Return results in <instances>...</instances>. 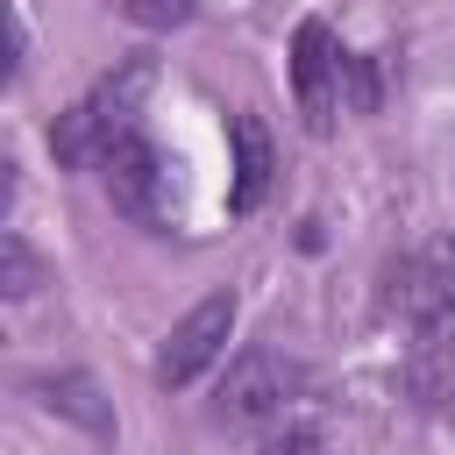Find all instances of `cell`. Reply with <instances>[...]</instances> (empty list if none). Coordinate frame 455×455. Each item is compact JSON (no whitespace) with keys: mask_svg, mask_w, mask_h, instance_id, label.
I'll list each match as a JSON object with an SVG mask.
<instances>
[{"mask_svg":"<svg viewBox=\"0 0 455 455\" xmlns=\"http://www.w3.org/2000/svg\"><path fill=\"white\" fill-rule=\"evenodd\" d=\"M149 85H156V64H149V57H121V64H114L71 114H57V128H50L57 164H71V171H100V156H107L121 135L142 128V100H149Z\"/></svg>","mask_w":455,"mask_h":455,"instance_id":"6da1fadb","label":"cell"},{"mask_svg":"<svg viewBox=\"0 0 455 455\" xmlns=\"http://www.w3.org/2000/svg\"><path fill=\"white\" fill-rule=\"evenodd\" d=\"M341 71H348V57H341L334 28H327V21H299V36H291V100H299V114H306V128H313V135H327V128H334Z\"/></svg>","mask_w":455,"mask_h":455,"instance_id":"5b68a950","label":"cell"},{"mask_svg":"<svg viewBox=\"0 0 455 455\" xmlns=\"http://www.w3.org/2000/svg\"><path fill=\"white\" fill-rule=\"evenodd\" d=\"M391 313H405L412 327H455V235L412 249L398 270H391V291H384Z\"/></svg>","mask_w":455,"mask_h":455,"instance_id":"277c9868","label":"cell"},{"mask_svg":"<svg viewBox=\"0 0 455 455\" xmlns=\"http://www.w3.org/2000/svg\"><path fill=\"white\" fill-rule=\"evenodd\" d=\"M114 14H128L135 28H185L192 0H114Z\"/></svg>","mask_w":455,"mask_h":455,"instance_id":"8fae6325","label":"cell"},{"mask_svg":"<svg viewBox=\"0 0 455 455\" xmlns=\"http://www.w3.org/2000/svg\"><path fill=\"white\" fill-rule=\"evenodd\" d=\"M228 142H235V185H228V213H249L263 192H270V128L256 114H235L228 121Z\"/></svg>","mask_w":455,"mask_h":455,"instance_id":"ba28073f","label":"cell"},{"mask_svg":"<svg viewBox=\"0 0 455 455\" xmlns=\"http://www.w3.org/2000/svg\"><path fill=\"white\" fill-rule=\"evenodd\" d=\"M263 455H320V434H306V427H291V434H277Z\"/></svg>","mask_w":455,"mask_h":455,"instance_id":"4fadbf2b","label":"cell"},{"mask_svg":"<svg viewBox=\"0 0 455 455\" xmlns=\"http://www.w3.org/2000/svg\"><path fill=\"white\" fill-rule=\"evenodd\" d=\"M21 71V21H14V7L0 0V78H14Z\"/></svg>","mask_w":455,"mask_h":455,"instance_id":"7c38bea8","label":"cell"},{"mask_svg":"<svg viewBox=\"0 0 455 455\" xmlns=\"http://www.w3.org/2000/svg\"><path fill=\"white\" fill-rule=\"evenodd\" d=\"M228 334H235V299H228V291L199 299V306L164 334V348H156V384H164V391H185L192 377H206V370L228 355Z\"/></svg>","mask_w":455,"mask_h":455,"instance_id":"3957f363","label":"cell"},{"mask_svg":"<svg viewBox=\"0 0 455 455\" xmlns=\"http://www.w3.org/2000/svg\"><path fill=\"white\" fill-rule=\"evenodd\" d=\"M405 384H412V398L427 412H448L455 405V327H412Z\"/></svg>","mask_w":455,"mask_h":455,"instance_id":"52a82bcc","label":"cell"},{"mask_svg":"<svg viewBox=\"0 0 455 455\" xmlns=\"http://www.w3.org/2000/svg\"><path fill=\"white\" fill-rule=\"evenodd\" d=\"M100 171H107V192H114V206L128 213V220H142V228H156L164 220V156H156V142L135 128V135H121L107 156H100Z\"/></svg>","mask_w":455,"mask_h":455,"instance_id":"8992f818","label":"cell"},{"mask_svg":"<svg viewBox=\"0 0 455 455\" xmlns=\"http://www.w3.org/2000/svg\"><path fill=\"white\" fill-rule=\"evenodd\" d=\"M14 192H21V178H14V164L0 156V228H7V213H14Z\"/></svg>","mask_w":455,"mask_h":455,"instance_id":"5bb4252c","label":"cell"},{"mask_svg":"<svg viewBox=\"0 0 455 455\" xmlns=\"http://www.w3.org/2000/svg\"><path fill=\"white\" fill-rule=\"evenodd\" d=\"M43 391V405H57V412H71L85 434H114V412L100 405V384L85 377V370H64V377H43L36 384Z\"/></svg>","mask_w":455,"mask_h":455,"instance_id":"9c48e42d","label":"cell"},{"mask_svg":"<svg viewBox=\"0 0 455 455\" xmlns=\"http://www.w3.org/2000/svg\"><path fill=\"white\" fill-rule=\"evenodd\" d=\"M299 391H306V363L284 355V348H270V341H249V348L228 363V377H220L213 419H220V427H270V419H284V405H291Z\"/></svg>","mask_w":455,"mask_h":455,"instance_id":"7a4b0ae2","label":"cell"},{"mask_svg":"<svg viewBox=\"0 0 455 455\" xmlns=\"http://www.w3.org/2000/svg\"><path fill=\"white\" fill-rule=\"evenodd\" d=\"M43 284H50L43 256H36L21 235H7V228H0V299H36Z\"/></svg>","mask_w":455,"mask_h":455,"instance_id":"30bf717a","label":"cell"}]
</instances>
